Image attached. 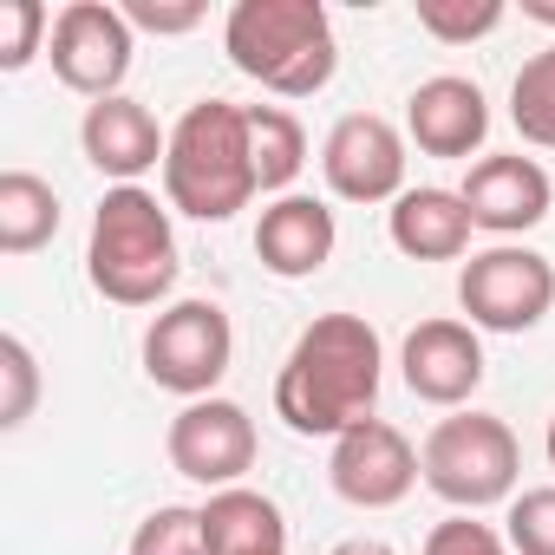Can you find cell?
I'll return each mask as SVG.
<instances>
[{"label":"cell","mask_w":555,"mask_h":555,"mask_svg":"<svg viewBox=\"0 0 555 555\" xmlns=\"http://www.w3.org/2000/svg\"><path fill=\"white\" fill-rule=\"evenodd\" d=\"M203 542L209 555H288V516L274 496L229 483V490H209L203 503Z\"/></svg>","instance_id":"obj_18"},{"label":"cell","mask_w":555,"mask_h":555,"mask_svg":"<svg viewBox=\"0 0 555 555\" xmlns=\"http://www.w3.org/2000/svg\"><path fill=\"white\" fill-rule=\"evenodd\" d=\"M79 151H86V164H92L99 177H112V190H118V183H138L144 170H164L170 131L157 125L151 105H138L131 92H118V99L86 105V118H79Z\"/></svg>","instance_id":"obj_14"},{"label":"cell","mask_w":555,"mask_h":555,"mask_svg":"<svg viewBox=\"0 0 555 555\" xmlns=\"http://www.w3.org/2000/svg\"><path fill=\"white\" fill-rule=\"evenodd\" d=\"M425 555H509V542H503V529H490L477 516H444V522H431Z\"/></svg>","instance_id":"obj_28"},{"label":"cell","mask_w":555,"mask_h":555,"mask_svg":"<svg viewBox=\"0 0 555 555\" xmlns=\"http://www.w3.org/2000/svg\"><path fill=\"white\" fill-rule=\"evenodd\" d=\"M125 21H131V34L177 40V34H196L209 21V8L203 0H125Z\"/></svg>","instance_id":"obj_27"},{"label":"cell","mask_w":555,"mask_h":555,"mask_svg":"<svg viewBox=\"0 0 555 555\" xmlns=\"http://www.w3.org/2000/svg\"><path fill=\"white\" fill-rule=\"evenodd\" d=\"M40 405V360L21 334H0V431H21Z\"/></svg>","instance_id":"obj_23"},{"label":"cell","mask_w":555,"mask_h":555,"mask_svg":"<svg viewBox=\"0 0 555 555\" xmlns=\"http://www.w3.org/2000/svg\"><path fill=\"white\" fill-rule=\"evenodd\" d=\"M248 151L261 196H295V177L308 164V131L288 105H248Z\"/></svg>","instance_id":"obj_20"},{"label":"cell","mask_w":555,"mask_h":555,"mask_svg":"<svg viewBox=\"0 0 555 555\" xmlns=\"http://www.w3.org/2000/svg\"><path fill=\"white\" fill-rule=\"evenodd\" d=\"M177 229L170 203H157L144 183H118L92 209L86 235V282L112 308H157L177 288Z\"/></svg>","instance_id":"obj_4"},{"label":"cell","mask_w":555,"mask_h":555,"mask_svg":"<svg viewBox=\"0 0 555 555\" xmlns=\"http://www.w3.org/2000/svg\"><path fill=\"white\" fill-rule=\"evenodd\" d=\"M405 138L425 151V157H464L483 151L490 138V99L477 79H457V73H438V79H418L412 99H405Z\"/></svg>","instance_id":"obj_15"},{"label":"cell","mask_w":555,"mask_h":555,"mask_svg":"<svg viewBox=\"0 0 555 555\" xmlns=\"http://www.w3.org/2000/svg\"><path fill=\"white\" fill-rule=\"evenodd\" d=\"M509 125L522 131V144L555 151V40L529 53L522 73L509 79Z\"/></svg>","instance_id":"obj_21"},{"label":"cell","mask_w":555,"mask_h":555,"mask_svg":"<svg viewBox=\"0 0 555 555\" xmlns=\"http://www.w3.org/2000/svg\"><path fill=\"white\" fill-rule=\"evenodd\" d=\"M399 373H405L412 399L464 412L470 392L483 386V340L470 321H418L399 347Z\"/></svg>","instance_id":"obj_13"},{"label":"cell","mask_w":555,"mask_h":555,"mask_svg":"<svg viewBox=\"0 0 555 555\" xmlns=\"http://www.w3.org/2000/svg\"><path fill=\"white\" fill-rule=\"evenodd\" d=\"M418 477L431 496H444L457 516H477L490 503L516 496L522 477V444L496 412H451L425 431L418 444Z\"/></svg>","instance_id":"obj_5"},{"label":"cell","mask_w":555,"mask_h":555,"mask_svg":"<svg viewBox=\"0 0 555 555\" xmlns=\"http://www.w3.org/2000/svg\"><path fill=\"white\" fill-rule=\"evenodd\" d=\"M503 21H509L503 0H418V27H425L438 47H470V40H490Z\"/></svg>","instance_id":"obj_22"},{"label":"cell","mask_w":555,"mask_h":555,"mask_svg":"<svg viewBox=\"0 0 555 555\" xmlns=\"http://www.w3.org/2000/svg\"><path fill=\"white\" fill-rule=\"evenodd\" d=\"M340 248V222L321 196H274L255 222V255L268 274H282V282H308V274H321Z\"/></svg>","instance_id":"obj_16"},{"label":"cell","mask_w":555,"mask_h":555,"mask_svg":"<svg viewBox=\"0 0 555 555\" xmlns=\"http://www.w3.org/2000/svg\"><path fill=\"white\" fill-rule=\"evenodd\" d=\"M327 483H334V496L353 503V509H392V503H405L412 483H425V477H418L412 438H405L399 425H386V418H366V425H353V431L334 438Z\"/></svg>","instance_id":"obj_11"},{"label":"cell","mask_w":555,"mask_h":555,"mask_svg":"<svg viewBox=\"0 0 555 555\" xmlns=\"http://www.w3.org/2000/svg\"><path fill=\"white\" fill-rule=\"evenodd\" d=\"M457 308L477 334H529L555 308V261L522 242H490L457 268Z\"/></svg>","instance_id":"obj_6"},{"label":"cell","mask_w":555,"mask_h":555,"mask_svg":"<svg viewBox=\"0 0 555 555\" xmlns=\"http://www.w3.org/2000/svg\"><path fill=\"white\" fill-rule=\"evenodd\" d=\"M327 555H399L392 542H379V535H347V542H334Z\"/></svg>","instance_id":"obj_29"},{"label":"cell","mask_w":555,"mask_h":555,"mask_svg":"<svg viewBox=\"0 0 555 555\" xmlns=\"http://www.w3.org/2000/svg\"><path fill=\"white\" fill-rule=\"evenodd\" d=\"M222 53L274 99H314L340 73L334 14L321 0H235L222 21Z\"/></svg>","instance_id":"obj_2"},{"label":"cell","mask_w":555,"mask_h":555,"mask_svg":"<svg viewBox=\"0 0 555 555\" xmlns=\"http://www.w3.org/2000/svg\"><path fill=\"white\" fill-rule=\"evenodd\" d=\"M503 542H509V555H555V483H535V490L509 496Z\"/></svg>","instance_id":"obj_26"},{"label":"cell","mask_w":555,"mask_h":555,"mask_svg":"<svg viewBox=\"0 0 555 555\" xmlns=\"http://www.w3.org/2000/svg\"><path fill=\"white\" fill-rule=\"evenodd\" d=\"M164 457L177 477L203 490H229L255 470V418L235 399H190L164 431Z\"/></svg>","instance_id":"obj_9"},{"label":"cell","mask_w":555,"mask_h":555,"mask_svg":"<svg viewBox=\"0 0 555 555\" xmlns=\"http://www.w3.org/2000/svg\"><path fill=\"white\" fill-rule=\"evenodd\" d=\"M255 196H261V183H255V151H248V105L196 99L170 125L164 203L190 222H229Z\"/></svg>","instance_id":"obj_3"},{"label":"cell","mask_w":555,"mask_h":555,"mask_svg":"<svg viewBox=\"0 0 555 555\" xmlns=\"http://www.w3.org/2000/svg\"><path fill=\"white\" fill-rule=\"evenodd\" d=\"M131 53H138V34L125 21V8L112 0H66L53 14V40H47V60H53V79L79 99H118L125 79H131Z\"/></svg>","instance_id":"obj_8"},{"label":"cell","mask_w":555,"mask_h":555,"mask_svg":"<svg viewBox=\"0 0 555 555\" xmlns=\"http://www.w3.org/2000/svg\"><path fill=\"white\" fill-rule=\"evenodd\" d=\"M470 209L457 190H438V183H418L405 190L392 209H386V235L405 261H457L470 248Z\"/></svg>","instance_id":"obj_17"},{"label":"cell","mask_w":555,"mask_h":555,"mask_svg":"<svg viewBox=\"0 0 555 555\" xmlns=\"http://www.w3.org/2000/svg\"><path fill=\"white\" fill-rule=\"evenodd\" d=\"M457 196H464V209H470V222H477L483 235L516 242V235H529V229L548 216L555 183H548V170H542L535 157L496 151V157H477V164L464 170Z\"/></svg>","instance_id":"obj_12"},{"label":"cell","mask_w":555,"mask_h":555,"mask_svg":"<svg viewBox=\"0 0 555 555\" xmlns=\"http://www.w3.org/2000/svg\"><path fill=\"white\" fill-rule=\"evenodd\" d=\"M542 451H548V470H555V418H548V431H542Z\"/></svg>","instance_id":"obj_31"},{"label":"cell","mask_w":555,"mask_h":555,"mask_svg":"<svg viewBox=\"0 0 555 555\" xmlns=\"http://www.w3.org/2000/svg\"><path fill=\"white\" fill-rule=\"evenodd\" d=\"M229 360H235V327L216 301H170L144 327V379L157 392H177L183 405L216 399Z\"/></svg>","instance_id":"obj_7"},{"label":"cell","mask_w":555,"mask_h":555,"mask_svg":"<svg viewBox=\"0 0 555 555\" xmlns=\"http://www.w3.org/2000/svg\"><path fill=\"white\" fill-rule=\"evenodd\" d=\"M321 177L340 203H399L405 196V131L379 112H347L321 144Z\"/></svg>","instance_id":"obj_10"},{"label":"cell","mask_w":555,"mask_h":555,"mask_svg":"<svg viewBox=\"0 0 555 555\" xmlns=\"http://www.w3.org/2000/svg\"><path fill=\"white\" fill-rule=\"evenodd\" d=\"M522 21H535V27H555V0H522Z\"/></svg>","instance_id":"obj_30"},{"label":"cell","mask_w":555,"mask_h":555,"mask_svg":"<svg viewBox=\"0 0 555 555\" xmlns=\"http://www.w3.org/2000/svg\"><path fill=\"white\" fill-rule=\"evenodd\" d=\"M53 40L47 0H0V73H27Z\"/></svg>","instance_id":"obj_24"},{"label":"cell","mask_w":555,"mask_h":555,"mask_svg":"<svg viewBox=\"0 0 555 555\" xmlns=\"http://www.w3.org/2000/svg\"><path fill=\"white\" fill-rule=\"evenodd\" d=\"M386 379V347L366 314H314L282 373H274V418L295 438H340L373 418Z\"/></svg>","instance_id":"obj_1"},{"label":"cell","mask_w":555,"mask_h":555,"mask_svg":"<svg viewBox=\"0 0 555 555\" xmlns=\"http://www.w3.org/2000/svg\"><path fill=\"white\" fill-rule=\"evenodd\" d=\"M60 235V190L34 170H0V255H34Z\"/></svg>","instance_id":"obj_19"},{"label":"cell","mask_w":555,"mask_h":555,"mask_svg":"<svg viewBox=\"0 0 555 555\" xmlns=\"http://www.w3.org/2000/svg\"><path fill=\"white\" fill-rule=\"evenodd\" d=\"M131 555H209V542H203V509L157 503V509L131 529Z\"/></svg>","instance_id":"obj_25"}]
</instances>
